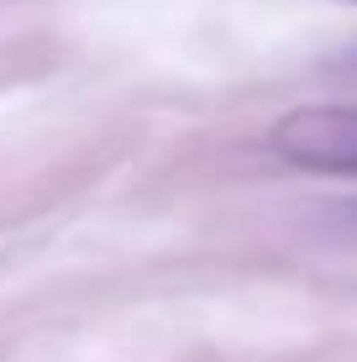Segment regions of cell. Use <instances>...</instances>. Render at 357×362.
Segmentation results:
<instances>
[{"mask_svg": "<svg viewBox=\"0 0 357 362\" xmlns=\"http://www.w3.org/2000/svg\"><path fill=\"white\" fill-rule=\"evenodd\" d=\"M284 163L315 173H357V105H305L289 110L268 136Z\"/></svg>", "mask_w": 357, "mask_h": 362, "instance_id": "1", "label": "cell"}, {"mask_svg": "<svg viewBox=\"0 0 357 362\" xmlns=\"http://www.w3.org/2000/svg\"><path fill=\"white\" fill-rule=\"evenodd\" d=\"M352 6H357V0H352Z\"/></svg>", "mask_w": 357, "mask_h": 362, "instance_id": "2", "label": "cell"}, {"mask_svg": "<svg viewBox=\"0 0 357 362\" xmlns=\"http://www.w3.org/2000/svg\"><path fill=\"white\" fill-rule=\"evenodd\" d=\"M352 64H357V58H352Z\"/></svg>", "mask_w": 357, "mask_h": 362, "instance_id": "3", "label": "cell"}]
</instances>
